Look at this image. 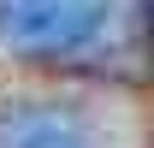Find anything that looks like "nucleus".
Segmentation results:
<instances>
[{
  "instance_id": "obj_1",
  "label": "nucleus",
  "mask_w": 154,
  "mask_h": 148,
  "mask_svg": "<svg viewBox=\"0 0 154 148\" xmlns=\"http://www.w3.org/2000/svg\"><path fill=\"white\" fill-rule=\"evenodd\" d=\"M107 24V0H0V48L24 59L83 54Z\"/></svg>"
},
{
  "instance_id": "obj_2",
  "label": "nucleus",
  "mask_w": 154,
  "mask_h": 148,
  "mask_svg": "<svg viewBox=\"0 0 154 148\" xmlns=\"http://www.w3.org/2000/svg\"><path fill=\"white\" fill-rule=\"evenodd\" d=\"M0 148H107V130L59 101H6L0 107Z\"/></svg>"
}]
</instances>
